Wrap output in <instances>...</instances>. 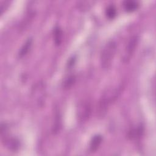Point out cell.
<instances>
[{"instance_id":"obj_7","label":"cell","mask_w":156,"mask_h":156,"mask_svg":"<svg viewBox=\"0 0 156 156\" xmlns=\"http://www.w3.org/2000/svg\"><path fill=\"white\" fill-rule=\"evenodd\" d=\"M32 43V40L31 38H28L26 41L24 43L23 46L21 47L20 52H19V55L20 57H22L27 54V53L29 52L31 45Z\"/></svg>"},{"instance_id":"obj_8","label":"cell","mask_w":156,"mask_h":156,"mask_svg":"<svg viewBox=\"0 0 156 156\" xmlns=\"http://www.w3.org/2000/svg\"><path fill=\"white\" fill-rule=\"evenodd\" d=\"M105 14L108 18L110 19L113 18L116 15V10L115 7L112 5H108L106 9Z\"/></svg>"},{"instance_id":"obj_9","label":"cell","mask_w":156,"mask_h":156,"mask_svg":"<svg viewBox=\"0 0 156 156\" xmlns=\"http://www.w3.org/2000/svg\"><path fill=\"white\" fill-rule=\"evenodd\" d=\"M75 79L76 78L73 75L69 76L67 79H66V80L64 82V84H63L64 87L66 88L71 87L75 82Z\"/></svg>"},{"instance_id":"obj_1","label":"cell","mask_w":156,"mask_h":156,"mask_svg":"<svg viewBox=\"0 0 156 156\" xmlns=\"http://www.w3.org/2000/svg\"><path fill=\"white\" fill-rule=\"evenodd\" d=\"M116 50V43L114 40H110L104 46L101 54V63L104 69L110 67L113 61Z\"/></svg>"},{"instance_id":"obj_4","label":"cell","mask_w":156,"mask_h":156,"mask_svg":"<svg viewBox=\"0 0 156 156\" xmlns=\"http://www.w3.org/2000/svg\"><path fill=\"white\" fill-rule=\"evenodd\" d=\"M90 105H89L88 103L85 102L82 104L81 105L80 110L79 112V118H80L82 119H86L90 113Z\"/></svg>"},{"instance_id":"obj_6","label":"cell","mask_w":156,"mask_h":156,"mask_svg":"<svg viewBox=\"0 0 156 156\" xmlns=\"http://www.w3.org/2000/svg\"><path fill=\"white\" fill-rule=\"evenodd\" d=\"M62 36L63 32L62 29L58 26H56L54 28L53 32V37L54 40V42L56 45H60L62 41Z\"/></svg>"},{"instance_id":"obj_3","label":"cell","mask_w":156,"mask_h":156,"mask_svg":"<svg viewBox=\"0 0 156 156\" xmlns=\"http://www.w3.org/2000/svg\"><path fill=\"white\" fill-rule=\"evenodd\" d=\"M102 141V137L100 135H94L90 143V151L91 152H95L99 147L101 142Z\"/></svg>"},{"instance_id":"obj_5","label":"cell","mask_w":156,"mask_h":156,"mask_svg":"<svg viewBox=\"0 0 156 156\" xmlns=\"http://www.w3.org/2000/svg\"><path fill=\"white\" fill-rule=\"evenodd\" d=\"M123 6L127 12H132L138 8V2L134 0H126L123 2Z\"/></svg>"},{"instance_id":"obj_2","label":"cell","mask_w":156,"mask_h":156,"mask_svg":"<svg viewBox=\"0 0 156 156\" xmlns=\"http://www.w3.org/2000/svg\"><path fill=\"white\" fill-rule=\"evenodd\" d=\"M138 37L136 35L132 36L129 40L125 48L124 55L122 56V60L124 62L126 63L130 60L135 50V48L138 44Z\"/></svg>"}]
</instances>
